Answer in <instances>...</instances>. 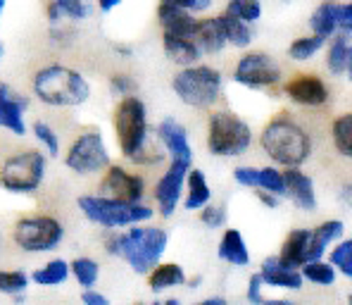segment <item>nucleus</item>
<instances>
[{
	"label": "nucleus",
	"mask_w": 352,
	"mask_h": 305,
	"mask_svg": "<svg viewBox=\"0 0 352 305\" xmlns=\"http://www.w3.org/2000/svg\"><path fill=\"white\" fill-rule=\"evenodd\" d=\"M169 236L160 227L131 224L129 231H112L105 239V251L117 255L131 267L136 275H148L167 251Z\"/></svg>",
	"instance_id": "nucleus-1"
},
{
	"label": "nucleus",
	"mask_w": 352,
	"mask_h": 305,
	"mask_svg": "<svg viewBox=\"0 0 352 305\" xmlns=\"http://www.w3.org/2000/svg\"><path fill=\"white\" fill-rule=\"evenodd\" d=\"M31 91L48 107H79L91 98L86 76L65 65L41 67L31 79Z\"/></svg>",
	"instance_id": "nucleus-2"
},
{
	"label": "nucleus",
	"mask_w": 352,
	"mask_h": 305,
	"mask_svg": "<svg viewBox=\"0 0 352 305\" xmlns=\"http://www.w3.org/2000/svg\"><path fill=\"white\" fill-rule=\"evenodd\" d=\"M260 143L264 153L281 167H300L312 151L307 132L288 117H276L269 122L260 136Z\"/></svg>",
	"instance_id": "nucleus-3"
},
{
	"label": "nucleus",
	"mask_w": 352,
	"mask_h": 305,
	"mask_svg": "<svg viewBox=\"0 0 352 305\" xmlns=\"http://www.w3.org/2000/svg\"><path fill=\"white\" fill-rule=\"evenodd\" d=\"M79 210L88 222L105 229H122V227L143 224L153 217V210L143 203H129V200L110 198V196L93 193L81 196Z\"/></svg>",
	"instance_id": "nucleus-4"
},
{
	"label": "nucleus",
	"mask_w": 352,
	"mask_h": 305,
	"mask_svg": "<svg viewBox=\"0 0 352 305\" xmlns=\"http://www.w3.org/2000/svg\"><path fill=\"white\" fill-rule=\"evenodd\" d=\"M221 72L210 65H188L181 67V72L172 79V89L184 105L207 110L212 107L221 96Z\"/></svg>",
	"instance_id": "nucleus-5"
},
{
	"label": "nucleus",
	"mask_w": 352,
	"mask_h": 305,
	"mask_svg": "<svg viewBox=\"0 0 352 305\" xmlns=\"http://www.w3.org/2000/svg\"><path fill=\"white\" fill-rule=\"evenodd\" d=\"M112 127H115L119 151H122L124 158H136L148 143L146 103L136 96L119 98L115 112H112Z\"/></svg>",
	"instance_id": "nucleus-6"
},
{
	"label": "nucleus",
	"mask_w": 352,
	"mask_h": 305,
	"mask_svg": "<svg viewBox=\"0 0 352 305\" xmlns=\"http://www.w3.org/2000/svg\"><path fill=\"white\" fill-rule=\"evenodd\" d=\"M252 143V129L248 122L229 110L212 112L207 122V148L217 158H236L243 155Z\"/></svg>",
	"instance_id": "nucleus-7"
},
{
	"label": "nucleus",
	"mask_w": 352,
	"mask_h": 305,
	"mask_svg": "<svg viewBox=\"0 0 352 305\" xmlns=\"http://www.w3.org/2000/svg\"><path fill=\"white\" fill-rule=\"evenodd\" d=\"M45 155L38 151L14 153L0 165V186L10 193H34L45 179Z\"/></svg>",
	"instance_id": "nucleus-8"
},
{
	"label": "nucleus",
	"mask_w": 352,
	"mask_h": 305,
	"mask_svg": "<svg viewBox=\"0 0 352 305\" xmlns=\"http://www.w3.org/2000/svg\"><path fill=\"white\" fill-rule=\"evenodd\" d=\"M65 239V224L50 215L22 217L12 227V241L24 253H48Z\"/></svg>",
	"instance_id": "nucleus-9"
},
{
	"label": "nucleus",
	"mask_w": 352,
	"mask_h": 305,
	"mask_svg": "<svg viewBox=\"0 0 352 305\" xmlns=\"http://www.w3.org/2000/svg\"><path fill=\"white\" fill-rule=\"evenodd\" d=\"M110 162V151H107L105 138L98 129H88V132L79 134L65 153V165L81 177L105 172Z\"/></svg>",
	"instance_id": "nucleus-10"
},
{
	"label": "nucleus",
	"mask_w": 352,
	"mask_h": 305,
	"mask_svg": "<svg viewBox=\"0 0 352 305\" xmlns=\"http://www.w3.org/2000/svg\"><path fill=\"white\" fill-rule=\"evenodd\" d=\"M281 79V67L267 53H248L238 60L234 81L245 89H269Z\"/></svg>",
	"instance_id": "nucleus-11"
},
{
	"label": "nucleus",
	"mask_w": 352,
	"mask_h": 305,
	"mask_svg": "<svg viewBox=\"0 0 352 305\" xmlns=\"http://www.w3.org/2000/svg\"><path fill=\"white\" fill-rule=\"evenodd\" d=\"M190 169V162L184 160H172L167 172L160 177V182L155 184V203L162 217H172L176 213V205L181 200L186 186V174Z\"/></svg>",
	"instance_id": "nucleus-12"
},
{
	"label": "nucleus",
	"mask_w": 352,
	"mask_h": 305,
	"mask_svg": "<svg viewBox=\"0 0 352 305\" xmlns=\"http://www.w3.org/2000/svg\"><path fill=\"white\" fill-rule=\"evenodd\" d=\"M100 193L110 196V198L129 200V203H141L143 193H146V182L138 174L110 162V167L105 169V177L100 182Z\"/></svg>",
	"instance_id": "nucleus-13"
},
{
	"label": "nucleus",
	"mask_w": 352,
	"mask_h": 305,
	"mask_svg": "<svg viewBox=\"0 0 352 305\" xmlns=\"http://www.w3.org/2000/svg\"><path fill=\"white\" fill-rule=\"evenodd\" d=\"M29 107V98L22 96L8 84H0V129H8L14 136L27 134L24 112Z\"/></svg>",
	"instance_id": "nucleus-14"
},
{
	"label": "nucleus",
	"mask_w": 352,
	"mask_h": 305,
	"mask_svg": "<svg viewBox=\"0 0 352 305\" xmlns=\"http://www.w3.org/2000/svg\"><path fill=\"white\" fill-rule=\"evenodd\" d=\"M278 260L286 262L288 267H302L305 262L322 260L317 246H314V236L309 229H295L288 234V239L283 241V248L278 253Z\"/></svg>",
	"instance_id": "nucleus-15"
},
{
	"label": "nucleus",
	"mask_w": 352,
	"mask_h": 305,
	"mask_svg": "<svg viewBox=\"0 0 352 305\" xmlns=\"http://www.w3.org/2000/svg\"><path fill=\"white\" fill-rule=\"evenodd\" d=\"M286 96L298 105L317 107L329 101V89L319 76L314 74H298L286 84Z\"/></svg>",
	"instance_id": "nucleus-16"
},
{
	"label": "nucleus",
	"mask_w": 352,
	"mask_h": 305,
	"mask_svg": "<svg viewBox=\"0 0 352 305\" xmlns=\"http://www.w3.org/2000/svg\"><path fill=\"white\" fill-rule=\"evenodd\" d=\"M157 138L164 146V151L169 153L172 160H184V162H193V148H190L188 134L181 122H176L174 117L160 122L157 127Z\"/></svg>",
	"instance_id": "nucleus-17"
},
{
	"label": "nucleus",
	"mask_w": 352,
	"mask_h": 305,
	"mask_svg": "<svg viewBox=\"0 0 352 305\" xmlns=\"http://www.w3.org/2000/svg\"><path fill=\"white\" fill-rule=\"evenodd\" d=\"M260 277L264 282V286H274V288H286V291H298L302 288V272L295 270V267H288L286 262L278 260V255H272L262 262Z\"/></svg>",
	"instance_id": "nucleus-18"
},
{
	"label": "nucleus",
	"mask_w": 352,
	"mask_h": 305,
	"mask_svg": "<svg viewBox=\"0 0 352 305\" xmlns=\"http://www.w3.org/2000/svg\"><path fill=\"white\" fill-rule=\"evenodd\" d=\"M283 179H286V196H291V200L300 210L312 213L317 208V193H314L312 179L305 172H300V167H286Z\"/></svg>",
	"instance_id": "nucleus-19"
},
{
	"label": "nucleus",
	"mask_w": 352,
	"mask_h": 305,
	"mask_svg": "<svg viewBox=\"0 0 352 305\" xmlns=\"http://www.w3.org/2000/svg\"><path fill=\"white\" fill-rule=\"evenodd\" d=\"M157 19L164 34L190 36V39H193L195 24H198V19L190 14V10L172 8V5H164V3H160V8H157Z\"/></svg>",
	"instance_id": "nucleus-20"
},
{
	"label": "nucleus",
	"mask_w": 352,
	"mask_h": 305,
	"mask_svg": "<svg viewBox=\"0 0 352 305\" xmlns=\"http://www.w3.org/2000/svg\"><path fill=\"white\" fill-rule=\"evenodd\" d=\"M162 48H164V55L174 62V65H181V67H188V65H195L203 55V50L198 48L190 36H176V34H162Z\"/></svg>",
	"instance_id": "nucleus-21"
},
{
	"label": "nucleus",
	"mask_w": 352,
	"mask_h": 305,
	"mask_svg": "<svg viewBox=\"0 0 352 305\" xmlns=\"http://www.w3.org/2000/svg\"><path fill=\"white\" fill-rule=\"evenodd\" d=\"M193 41L198 43V48L203 53H221V50L229 45L224 34V27H221L219 17H207V19H198L195 24V34Z\"/></svg>",
	"instance_id": "nucleus-22"
},
{
	"label": "nucleus",
	"mask_w": 352,
	"mask_h": 305,
	"mask_svg": "<svg viewBox=\"0 0 352 305\" xmlns=\"http://www.w3.org/2000/svg\"><path fill=\"white\" fill-rule=\"evenodd\" d=\"M217 255L224 262L236 267H245L250 265V251H248V244L243 239V234L238 229H226L224 236L219 241V248H217Z\"/></svg>",
	"instance_id": "nucleus-23"
},
{
	"label": "nucleus",
	"mask_w": 352,
	"mask_h": 305,
	"mask_svg": "<svg viewBox=\"0 0 352 305\" xmlns=\"http://www.w3.org/2000/svg\"><path fill=\"white\" fill-rule=\"evenodd\" d=\"M186 284V272L176 262H157L153 270L148 272V286L153 293H162L167 288L184 286Z\"/></svg>",
	"instance_id": "nucleus-24"
},
{
	"label": "nucleus",
	"mask_w": 352,
	"mask_h": 305,
	"mask_svg": "<svg viewBox=\"0 0 352 305\" xmlns=\"http://www.w3.org/2000/svg\"><path fill=\"white\" fill-rule=\"evenodd\" d=\"M50 24H65V22H84L91 14V5L86 0H50L48 10Z\"/></svg>",
	"instance_id": "nucleus-25"
},
{
	"label": "nucleus",
	"mask_w": 352,
	"mask_h": 305,
	"mask_svg": "<svg viewBox=\"0 0 352 305\" xmlns=\"http://www.w3.org/2000/svg\"><path fill=\"white\" fill-rule=\"evenodd\" d=\"M212 198V191L210 184L205 179L203 169H188L186 174V200H184V208L186 210H200L203 205L210 203Z\"/></svg>",
	"instance_id": "nucleus-26"
},
{
	"label": "nucleus",
	"mask_w": 352,
	"mask_h": 305,
	"mask_svg": "<svg viewBox=\"0 0 352 305\" xmlns=\"http://www.w3.org/2000/svg\"><path fill=\"white\" fill-rule=\"evenodd\" d=\"M340 8H343V5L333 3V0L319 5V8L314 10L312 19H309V27L314 29V34L324 36V39L333 36L340 27Z\"/></svg>",
	"instance_id": "nucleus-27"
},
{
	"label": "nucleus",
	"mask_w": 352,
	"mask_h": 305,
	"mask_svg": "<svg viewBox=\"0 0 352 305\" xmlns=\"http://www.w3.org/2000/svg\"><path fill=\"white\" fill-rule=\"evenodd\" d=\"M72 275L69 262L62 260V257H55V260H48L43 267L31 275V282L38 284V286H58V284H65L67 277Z\"/></svg>",
	"instance_id": "nucleus-28"
},
{
	"label": "nucleus",
	"mask_w": 352,
	"mask_h": 305,
	"mask_svg": "<svg viewBox=\"0 0 352 305\" xmlns=\"http://www.w3.org/2000/svg\"><path fill=\"white\" fill-rule=\"evenodd\" d=\"M219 22H221V27H224V34H226L229 45L248 48V45L252 43V31H250V24L248 22H243V19H238L229 12L219 14Z\"/></svg>",
	"instance_id": "nucleus-29"
},
{
	"label": "nucleus",
	"mask_w": 352,
	"mask_h": 305,
	"mask_svg": "<svg viewBox=\"0 0 352 305\" xmlns=\"http://www.w3.org/2000/svg\"><path fill=\"white\" fill-rule=\"evenodd\" d=\"M31 277L22 270H0V293L12 298H22L29 288Z\"/></svg>",
	"instance_id": "nucleus-30"
},
{
	"label": "nucleus",
	"mask_w": 352,
	"mask_h": 305,
	"mask_svg": "<svg viewBox=\"0 0 352 305\" xmlns=\"http://www.w3.org/2000/svg\"><path fill=\"white\" fill-rule=\"evenodd\" d=\"M69 270L76 282H79V286H84V288L96 286L98 277H100V265H98L93 257H74V260L69 262Z\"/></svg>",
	"instance_id": "nucleus-31"
},
{
	"label": "nucleus",
	"mask_w": 352,
	"mask_h": 305,
	"mask_svg": "<svg viewBox=\"0 0 352 305\" xmlns=\"http://www.w3.org/2000/svg\"><path fill=\"white\" fill-rule=\"evenodd\" d=\"M333 146L343 158H352V112H345L333 122Z\"/></svg>",
	"instance_id": "nucleus-32"
},
{
	"label": "nucleus",
	"mask_w": 352,
	"mask_h": 305,
	"mask_svg": "<svg viewBox=\"0 0 352 305\" xmlns=\"http://www.w3.org/2000/svg\"><path fill=\"white\" fill-rule=\"evenodd\" d=\"M348 34L333 36V43L329 48V58H326V67H329L331 74H343L345 62H348Z\"/></svg>",
	"instance_id": "nucleus-33"
},
{
	"label": "nucleus",
	"mask_w": 352,
	"mask_h": 305,
	"mask_svg": "<svg viewBox=\"0 0 352 305\" xmlns=\"http://www.w3.org/2000/svg\"><path fill=\"white\" fill-rule=\"evenodd\" d=\"M343 222L340 220H329V222H324V224H319L317 229L312 231V236H314V246H317V251H319V255L324 257V253H326V248H329L333 241H338L340 236H343Z\"/></svg>",
	"instance_id": "nucleus-34"
},
{
	"label": "nucleus",
	"mask_w": 352,
	"mask_h": 305,
	"mask_svg": "<svg viewBox=\"0 0 352 305\" xmlns=\"http://www.w3.org/2000/svg\"><path fill=\"white\" fill-rule=\"evenodd\" d=\"M255 189H264V191H269V193H276L278 198L286 196V179H283V172H278L276 167H257Z\"/></svg>",
	"instance_id": "nucleus-35"
},
{
	"label": "nucleus",
	"mask_w": 352,
	"mask_h": 305,
	"mask_svg": "<svg viewBox=\"0 0 352 305\" xmlns=\"http://www.w3.org/2000/svg\"><path fill=\"white\" fill-rule=\"evenodd\" d=\"M324 36L312 34V36H302V39H295L288 48V55L293 60H309L312 55H317L324 48Z\"/></svg>",
	"instance_id": "nucleus-36"
},
{
	"label": "nucleus",
	"mask_w": 352,
	"mask_h": 305,
	"mask_svg": "<svg viewBox=\"0 0 352 305\" xmlns=\"http://www.w3.org/2000/svg\"><path fill=\"white\" fill-rule=\"evenodd\" d=\"M302 277L312 284H319V286H329V284L336 282V267L331 262H322V260L305 262Z\"/></svg>",
	"instance_id": "nucleus-37"
},
{
	"label": "nucleus",
	"mask_w": 352,
	"mask_h": 305,
	"mask_svg": "<svg viewBox=\"0 0 352 305\" xmlns=\"http://www.w3.org/2000/svg\"><path fill=\"white\" fill-rule=\"evenodd\" d=\"M224 12L234 14V17L243 19L248 24H255L262 17V3L260 0H229Z\"/></svg>",
	"instance_id": "nucleus-38"
},
{
	"label": "nucleus",
	"mask_w": 352,
	"mask_h": 305,
	"mask_svg": "<svg viewBox=\"0 0 352 305\" xmlns=\"http://www.w3.org/2000/svg\"><path fill=\"white\" fill-rule=\"evenodd\" d=\"M329 260L340 275L352 279V239H345V241H340L338 246H333Z\"/></svg>",
	"instance_id": "nucleus-39"
},
{
	"label": "nucleus",
	"mask_w": 352,
	"mask_h": 305,
	"mask_svg": "<svg viewBox=\"0 0 352 305\" xmlns=\"http://www.w3.org/2000/svg\"><path fill=\"white\" fill-rule=\"evenodd\" d=\"M34 136H36V141H38L50 155H60V136H58V132L50 127V124L36 122L34 124Z\"/></svg>",
	"instance_id": "nucleus-40"
},
{
	"label": "nucleus",
	"mask_w": 352,
	"mask_h": 305,
	"mask_svg": "<svg viewBox=\"0 0 352 305\" xmlns=\"http://www.w3.org/2000/svg\"><path fill=\"white\" fill-rule=\"evenodd\" d=\"M136 79L131 74H112L110 76V91L117 98H126V96H136Z\"/></svg>",
	"instance_id": "nucleus-41"
},
{
	"label": "nucleus",
	"mask_w": 352,
	"mask_h": 305,
	"mask_svg": "<svg viewBox=\"0 0 352 305\" xmlns=\"http://www.w3.org/2000/svg\"><path fill=\"white\" fill-rule=\"evenodd\" d=\"M200 222L210 229H219V227L226 224V210L221 205H203L200 208Z\"/></svg>",
	"instance_id": "nucleus-42"
},
{
	"label": "nucleus",
	"mask_w": 352,
	"mask_h": 305,
	"mask_svg": "<svg viewBox=\"0 0 352 305\" xmlns=\"http://www.w3.org/2000/svg\"><path fill=\"white\" fill-rule=\"evenodd\" d=\"M234 179L241 186H248V189H255V179H257V167H248V165H243V167H236L234 169Z\"/></svg>",
	"instance_id": "nucleus-43"
},
{
	"label": "nucleus",
	"mask_w": 352,
	"mask_h": 305,
	"mask_svg": "<svg viewBox=\"0 0 352 305\" xmlns=\"http://www.w3.org/2000/svg\"><path fill=\"white\" fill-rule=\"evenodd\" d=\"M262 288H264V282H262L260 272H257V275H252L250 282H248V301H250V303H264Z\"/></svg>",
	"instance_id": "nucleus-44"
},
{
	"label": "nucleus",
	"mask_w": 352,
	"mask_h": 305,
	"mask_svg": "<svg viewBox=\"0 0 352 305\" xmlns=\"http://www.w3.org/2000/svg\"><path fill=\"white\" fill-rule=\"evenodd\" d=\"M81 301H84L86 305H107L110 301H107V296H102V293H98L96 288H86L84 293H81Z\"/></svg>",
	"instance_id": "nucleus-45"
},
{
	"label": "nucleus",
	"mask_w": 352,
	"mask_h": 305,
	"mask_svg": "<svg viewBox=\"0 0 352 305\" xmlns=\"http://www.w3.org/2000/svg\"><path fill=\"white\" fill-rule=\"evenodd\" d=\"M343 34H352V3L350 5H343L340 8V27H338Z\"/></svg>",
	"instance_id": "nucleus-46"
},
{
	"label": "nucleus",
	"mask_w": 352,
	"mask_h": 305,
	"mask_svg": "<svg viewBox=\"0 0 352 305\" xmlns=\"http://www.w3.org/2000/svg\"><path fill=\"white\" fill-rule=\"evenodd\" d=\"M164 5H172V8H181V10H190L195 12V0H160Z\"/></svg>",
	"instance_id": "nucleus-47"
},
{
	"label": "nucleus",
	"mask_w": 352,
	"mask_h": 305,
	"mask_svg": "<svg viewBox=\"0 0 352 305\" xmlns=\"http://www.w3.org/2000/svg\"><path fill=\"white\" fill-rule=\"evenodd\" d=\"M257 198H260L264 205H269V208H276V203H278V196L269 193V191H264V189L257 191Z\"/></svg>",
	"instance_id": "nucleus-48"
},
{
	"label": "nucleus",
	"mask_w": 352,
	"mask_h": 305,
	"mask_svg": "<svg viewBox=\"0 0 352 305\" xmlns=\"http://www.w3.org/2000/svg\"><path fill=\"white\" fill-rule=\"evenodd\" d=\"M112 50H115L119 58H124V60L133 58V48L129 43H115V45H112Z\"/></svg>",
	"instance_id": "nucleus-49"
},
{
	"label": "nucleus",
	"mask_w": 352,
	"mask_h": 305,
	"mask_svg": "<svg viewBox=\"0 0 352 305\" xmlns=\"http://www.w3.org/2000/svg\"><path fill=\"white\" fill-rule=\"evenodd\" d=\"M340 200L352 210V184H343V189H340Z\"/></svg>",
	"instance_id": "nucleus-50"
},
{
	"label": "nucleus",
	"mask_w": 352,
	"mask_h": 305,
	"mask_svg": "<svg viewBox=\"0 0 352 305\" xmlns=\"http://www.w3.org/2000/svg\"><path fill=\"white\" fill-rule=\"evenodd\" d=\"M124 0H98V8L102 10V12H112V10L117 8V5H122Z\"/></svg>",
	"instance_id": "nucleus-51"
},
{
	"label": "nucleus",
	"mask_w": 352,
	"mask_h": 305,
	"mask_svg": "<svg viewBox=\"0 0 352 305\" xmlns=\"http://www.w3.org/2000/svg\"><path fill=\"white\" fill-rule=\"evenodd\" d=\"M212 5V0H195V12H203Z\"/></svg>",
	"instance_id": "nucleus-52"
},
{
	"label": "nucleus",
	"mask_w": 352,
	"mask_h": 305,
	"mask_svg": "<svg viewBox=\"0 0 352 305\" xmlns=\"http://www.w3.org/2000/svg\"><path fill=\"white\" fill-rule=\"evenodd\" d=\"M345 72L350 74V81H352V45L348 48V62H345Z\"/></svg>",
	"instance_id": "nucleus-53"
},
{
	"label": "nucleus",
	"mask_w": 352,
	"mask_h": 305,
	"mask_svg": "<svg viewBox=\"0 0 352 305\" xmlns=\"http://www.w3.org/2000/svg\"><path fill=\"white\" fill-rule=\"evenodd\" d=\"M226 301L221 296H217V298H207V301H203V305H224Z\"/></svg>",
	"instance_id": "nucleus-54"
},
{
	"label": "nucleus",
	"mask_w": 352,
	"mask_h": 305,
	"mask_svg": "<svg viewBox=\"0 0 352 305\" xmlns=\"http://www.w3.org/2000/svg\"><path fill=\"white\" fill-rule=\"evenodd\" d=\"M5 3H8V0H0V17H3V10H5ZM0 62H3V43H0Z\"/></svg>",
	"instance_id": "nucleus-55"
},
{
	"label": "nucleus",
	"mask_w": 352,
	"mask_h": 305,
	"mask_svg": "<svg viewBox=\"0 0 352 305\" xmlns=\"http://www.w3.org/2000/svg\"><path fill=\"white\" fill-rule=\"evenodd\" d=\"M200 282H203V279H200V277H195V279H190L188 284H190V288H198V284H200Z\"/></svg>",
	"instance_id": "nucleus-56"
},
{
	"label": "nucleus",
	"mask_w": 352,
	"mask_h": 305,
	"mask_svg": "<svg viewBox=\"0 0 352 305\" xmlns=\"http://www.w3.org/2000/svg\"><path fill=\"white\" fill-rule=\"evenodd\" d=\"M0 246H3V234H0Z\"/></svg>",
	"instance_id": "nucleus-57"
},
{
	"label": "nucleus",
	"mask_w": 352,
	"mask_h": 305,
	"mask_svg": "<svg viewBox=\"0 0 352 305\" xmlns=\"http://www.w3.org/2000/svg\"><path fill=\"white\" fill-rule=\"evenodd\" d=\"M350 303H352V293H350Z\"/></svg>",
	"instance_id": "nucleus-58"
}]
</instances>
